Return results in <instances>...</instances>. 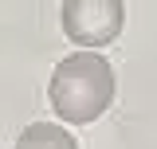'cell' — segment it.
Returning <instances> with one entry per match:
<instances>
[{"label": "cell", "mask_w": 157, "mask_h": 149, "mask_svg": "<svg viewBox=\"0 0 157 149\" xmlns=\"http://www.w3.org/2000/svg\"><path fill=\"white\" fill-rule=\"evenodd\" d=\"M51 110L63 122L86 126L106 114V106L114 102V67L94 51H75V55L59 59V67L51 71Z\"/></svg>", "instance_id": "1"}, {"label": "cell", "mask_w": 157, "mask_h": 149, "mask_svg": "<svg viewBox=\"0 0 157 149\" xmlns=\"http://www.w3.org/2000/svg\"><path fill=\"white\" fill-rule=\"evenodd\" d=\"M63 36L78 47H106L122 36L126 4L122 0H67L63 4Z\"/></svg>", "instance_id": "2"}, {"label": "cell", "mask_w": 157, "mask_h": 149, "mask_svg": "<svg viewBox=\"0 0 157 149\" xmlns=\"http://www.w3.org/2000/svg\"><path fill=\"white\" fill-rule=\"evenodd\" d=\"M12 149H78V141L55 122H32L28 130H20Z\"/></svg>", "instance_id": "3"}]
</instances>
